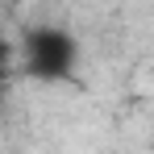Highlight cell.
<instances>
[{"instance_id": "obj_1", "label": "cell", "mask_w": 154, "mask_h": 154, "mask_svg": "<svg viewBox=\"0 0 154 154\" xmlns=\"http://www.w3.org/2000/svg\"><path fill=\"white\" fill-rule=\"evenodd\" d=\"M21 67H25V75L42 79V83L67 79L79 67V46H75V38L58 25L25 29V38H21Z\"/></svg>"}]
</instances>
